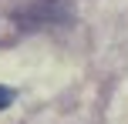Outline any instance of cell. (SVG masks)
<instances>
[{
    "mask_svg": "<svg viewBox=\"0 0 128 124\" xmlns=\"http://www.w3.org/2000/svg\"><path fill=\"white\" fill-rule=\"evenodd\" d=\"M10 104H14V91L0 84V111H4V107H10Z\"/></svg>",
    "mask_w": 128,
    "mask_h": 124,
    "instance_id": "cell-1",
    "label": "cell"
}]
</instances>
